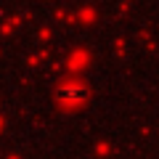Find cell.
Wrapping results in <instances>:
<instances>
[{"mask_svg":"<svg viewBox=\"0 0 159 159\" xmlns=\"http://www.w3.org/2000/svg\"><path fill=\"white\" fill-rule=\"evenodd\" d=\"M88 96H90V90H88V85H85V82H80V80H66L64 85L56 88V98L61 103H69V106L82 103Z\"/></svg>","mask_w":159,"mask_h":159,"instance_id":"6da1fadb","label":"cell"}]
</instances>
